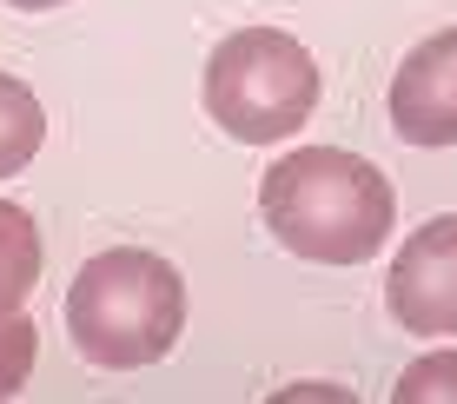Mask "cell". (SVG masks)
Returning <instances> with one entry per match:
<instances>
[{
  "label": "cell",
  "mask_w": 457,
  "mask_h": 404,
  "mask_svg": "<svg viewBox=\"0 0 457 404\" xmlns=\"http://www.w3.org/2000/svg\"><path fill=\"white\" fill-rule=\"evenodd\" d=\"M34 285H40V226L27 206L0 199V318L21 312Z\"/></svg>",
  "instance_id": "6"
},
{
  "label": "cell",
  "mask_w": 457,
  "mask_h": 404,
  "mask_svg": "<svg viewBox=\"0 0 457 404\" xmlns=\"http://www.w3.org/2000/svg\"><path fill=\"white\" fill-rule=\"evenodd\" d=\"M325 73L312 46L286 27H239L212 46L206 73H199V100L206 120L239 146H278L319 113Z\"/></svg>",
  "instance_id": "3"
},
{
  "label": "cell",
  "mask_w": 457,
  "mask_h": 404,
  "mask_svg": "<svg viewBox=\"0 0 457 404\" xmlns=\"http://www.w3.org/2000/svg\"><path fill=\"white\" fill-rule=\"evenodd\" d=\"M40 146H46V106H40V93L27 80H13V73H0V179L27 173Z\"/></svg>",
  "instance_id": "7"
},
{
  "label": "cell",
  "mask_w": 457,
  "mask_h": 404,
  "mask_svg": "<svg viewBox=\"0 0 457 404\" xmlns=\"http://www.w3.org/2000/svg\"><path fill=\"white\" fill-rule=\"evenodd\" d=\"M385 113L404 146H457V27H437L398 60Z\"/></svg>",
  "instance_id": "5"
},
{
  "label": "cell",
  "mask_w": 457,
  "mask_h": 404,
  "mask_svg": "<svg viewBox=\"0 0 457 404\" xmlns=\"http://www.w3.org/2000/svg\"><path fill=\"white\" fill-rule=\"evenodd\" d=\"M259 219L305 266H371L398 226V193L365 153L292 146L259 179Z\"/></svg>",
  "instance_id": "1"
},
{
  "label": "cell",
  "mask_w": 457,
  "mask_h": 404,
  "mask_svg": "<svg viewBox=\"0 0 457 404\" xmlns=\"http://www.w3.org/2000/svg\"><path fill=\"white\" fill-rule=\"evenodd\" d=\"M385 312L418 338L457 332V212L424 219L385 272Z\"/></svg>",
  "instance_id": "4"
},
{
  "label": "cell",
  "mask_w": 457,
  "mask_h": 404,
  "mask_svg": "<svg viewBox=\"0 0 457 404\" xmlns=\"http://www.w3.org/2000/svg\"><path fill=\"white\" fill-rule=\"evenodd\" d=\"M186 332V278L146 245L93 252L67 285V338L100 371H146Z\"/></svg>",
  "instance_id": "2"
},
{
  "label": "cell",
  "mask_w": 457,
  "mask_h": 404,
  "mask_svg": "<svg viewBox=\"0 0 457 404\" xmlns=\"http://www.w3.org/2000/svg\"><path fill=\"white\" fill-rule=\"evenodd\" d=\"M0 7H13V13H54V7H67V0H0Z\"/></svg>",
  "instance_id": "10"
},
{
  "label": "cell",
  "mask_w": 457,
  "mask_h": 404,
  "mask_svg": "<svg viewBox=\"0 0 457 404\" xmlns=\"http://www.w3.org/2000/svg\"><path fill=\"white\" fill-rule=\"evenodd\" d=\"M34 359H40V332L21 312H7L0 318V398H13L27 378H34Z\"/></svg>",
  "instance_id": "9"
},
{
  "label": "cell",
  "mask_w": 457,
  "mask_h": 404,
  "mask_svg": "<svg viewBox=\"0 0 457 404\" xmlns=\"http://www.w3.org/2000/svg\"><path fill=\"white\" fill-rule=\"evenodd\" d=\"M391 398L398 404H457V351H424L418 365H404Z\"/></svg>",
  "instance_id": "8"
}]
</instances>
